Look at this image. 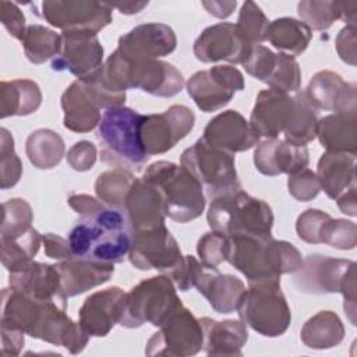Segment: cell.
Wrapping results in <instances>:
<instances>
[{
  "instance_id": "17",
  "label": "cell",
  "mask_w": 357,
  "mask_h": 357,
  "mask_svg": "<svg viewBox=\"0 0 357 357\" xmlns=\"http://www.w3.org/2000/svg\"><path fill=\"white\" fill-rule=\"evenodd\" d=\"M174 31L162 22H146L134 26L119 38L117 53L127 61L159 60L176 50Z\"/></svg>"
},
{
  "instance_id": "44",
  "label": "cell",
  "mask_w": 357,
  "mask_h": 357,
  "mask_svg": "<svg viewBox=\"0 0 357 357\" xmlns=\"http://www.w3.org/2000/svg\"><path fill=\"white\" fill-rule=\"evenodd\" d=\"M269 22L271 21L257 3L245 1L240 8L236 25L240 33L254 46L266 40Z\"/></svg>"
},
{
  "instance_id": "60",
  "label": "cell",
  "mask_w": 357,
  "mask_h": 357,
  "mask_svg": "<svg viewBox=\"0 0 357 357\" xmlns=\"http://www.w3.org/2000/svg\"><path fill=\"white\" fill-rule=\"evenodd\" d=\"M113 8H117L121 14H137L144 7L148 6V1H123V3H109Z\"/></svg>"
},
{
  "instance_id": "26",
  "label": "cell",
  "mask_w": 357,
  "mask_h": 357,
  "mask_svg": "<svg viewBox=\"0 0 357 357\" xmlns=\"http://www.w3.org/2000/svg\"><path fill=\"white\" fill-rule=\"evenodd\" d=\"M113 265L114 264L71 258L60 261L56 266L60 273L61 289L68 298L106 283L114 273Z\"/></svg>"
},
{
  "instance_id": "59",
  "label": "cell",
  "mask_w": 357,
  "mask_h": 357,
  "mask_svg": "<svg viewBox=\"0 0 357 357\" xmlns=\"http://www.w3.org/2000/svg\"><path fill=\"white\" fill-rule=\"evenodd\" d=\"M340 20L346 25L356 26L357 21V1H340Z\"/></svg>"
},
{
  "instance_id": "2",
  "label": "cell",
  "mask_w": 357,
  "mask_h": 357,
  "mask_svg": "<svg viewBox=\"0 0 357 357\" xmlns=\"http://www.w3.org/2000/svg\"><path fill=\"white\" fill-rule=\"evenodd\" d=\"M226 261L241 272L248 283L280 280L303 265L300 251L289 241L272 236H231Z\"/></svg>"
},
{
  "instance_id": "12",
  "label": "cell",
  "mask_w": 357,
  "mask_h": 357,
  "mask_svg": "<svg viewBox=\"0 0 357 357\" xmlns=\"http://www.w3.org/2000/svg\"><path fill=\"white\" fill-rule=\"evenodd\" d=\"M40 15L52 26L63 32H86L98 35L113 20L109 3L86 0L42 1Z\"/></svg>"
},
{
  "instance_id": "10",
  "label": "cell",
  "mask_w": 357,
  "mask_h": 357,
  "mask_svg": "<svg viewBox=\"0 0 357 357\" xmlns=\"http://www.w3.org/2000/svg\"><path fill=\"white\" fill-rule=\"evenodd\" d=\"M180 163L201 184L209 199L241 190L234 155L209 145L202 138L183 151Z\"/></svg>"
},
{
  "instance_id": "39",
  "label": "cell",
  "mask_w": 357,
  "mask_h": 357,
  "mask_svg": "<svg viewBox=\"0 0 357 357\" xmlns=\"http://www.w3.org/2000/svg\"><path fill=\"white\" fill-rule=\"evenodd\" d=\"M40 241H42V236L33 227H31L25 234L14 240L0 241V245H1L0 257H1L3 266L8 272H13L21 268L22 265H25L26 262L32 261L39 251Z\"/></svg>"
},
{
  "instance_id": "41",
  "label": "cell",
  "mask_w": 357,
  "mask_h": 357,
  "mask_svg": "<svg viewBox=\"0 0 357 357\" xmlns=\"http://www.w3.org/2000/svg\"><path fill=\"white\" fill-rule=\"evenodd\" d=\"M297 13L310 29L325 31L340 20V1L303 0L297 4Z\"/></svg>"
},
{
  "instance_id": "7",
  "label": "cell",
  "mask_w": 357,
  "mask_h": 357,
  "mask_svg": "<svg viewBox=\"0 0 357 357\" xmlns=\"http://www.w3.org/2000/svg\"><path fill=\"white\" fill-rule=\"evenodd\" d=\"M294 286L308 294L340 293L344 298L343 310L356 326V262L310 254L294 272Z\"/></svg>"
},
{
  "instance_id": "51",
  "label": "cell",
  "mask_w": 357,
  "mask_h": 357,
  "mask_svg": "<svg viewBox=\"0 0 357 357\" xmlns=\"http://www.w3.org/2000/svg\"><path fill=\"white\" fill-rule=\"evenodd\" d=\"M67 163L75 172H88L93 167L98 151L91 141H78L67 151Z\"/></svg>"
},
{
  "instance_id": "53",
  "label": "cell",
  "mask_w": 357,
  "mask_h": 357,
  "mask_svg": "<svg viewBox=\"0 0 357 357\" xmlns=\"http://www.w3.org/2000/svg\"><path fill=\"white\" fill-rule=\"evenodd\" d=\"M336 50L344 63L356 66V26L346 25L339 31L336 36Z\"/></svg>"
},
{
  "instance_id": "52",
  "label": "cell",
  "mask_w": 357,
  "mask_h": 357,
  "mask_svg": "<svg viewBox=\"0 0 357 357\" xmlns=\"http://www.w3.org/2000/svg\"><path fill=\"white\" fill-rule=\"evenodd\" d=\"M0 20L13 38L22 40L26 31L25 17L15 3L7 0L0 1Z\"/></svg>"
},
{
  "instance_id": "37",
  "label": "cell",
  "mask_w": 357,
  "mask_h": 357,
  "mask_svg": "<svg viewBox=\"0 0 357 357\" xmlns=\"http://www.w3.org/2000/svg\"><path fill=\"white\" fill-rule=\"evenodd\" d=\"M21 43L26 59L33 64H42L49 59L53 60L59 54L61 35L43 25L32 24L26 26Z\"/></svg>"
},
{
  "instance_id": "29",
  "label": "cell",
  "mask_w": 357,
  "mask_h": 357,
  "mask_svg": "<svg viewBox=\"0 0 357 357\" xmlns=\"http://www.w3.org/2000/svg\"><path fill=\"white\" fill-rule=\"evenodd\" d=\"M60 105L64 112L63 126L73 132H89L98 127L102 119L100 109L86 93L79 79L66 88Z\"/></svg>"
},
{
  "instance_id": "46",
  "label": "cell",
  "mask_w": 357,
  "mask_h": 357,
  "mask_svg": "<svg viewBox=\"0 0 357 357\" xmlns=\"http://www.w3.org/2000/svg\"><path fill=\"white\" fill-rule=\"evenodd\" d=\"M197 254L206 269H218L227 258L229 237L216 230L205 233L197 243Z\"/></svg>"
},
{
  "instance_id": "23",
  "label": "cell",
  "mask_w": 357,
  "mask_h": 357,
  "mask_svg": "<svg viewBox=\"0 0 357 357\" xmlns=\"http://www.w3.org/2000/svg\"><path fill=\"white\" fill-rule=\"evenodd\" d=\"M310 155L307 146L294 145L280 138L259 142L254 151V165L264 176L294 174L307 167Z\"/></svg>"
},
{
  "instance_id": "8",
  "label": "cell",
  "mask_w": 357,
  "mask_h": 357,
  "mask_svg": "<svg viewBox=\"0 0 357 357\" xmlns=\"http://www.w3.org/2000/svg\"><path fill=\"white\" fill-rule=\"evenodd\" d=\"M240 321L265 337L282 336L290 326L291 312L280 280L248 283L237 307Z\"/></svg>"
},
{
  "instance_id": "47",
  "label": "cell",
  "mask_w": 357,
  "mask_h": 357,
  "mask_svg": "<svg viewBox=\"0 0 357 357\" xmlns=\"http://www.w3.org/2000/svg\"><path fill=\"white\" fill-rule=\"evenodd\" d=\"M276 61V53L262 45H254L250 56L243 63L247 74L258 81L266 82Z\"/></svg>"
},
{
  "instance_id": "35",
  "label": "cell",
  "mask_w": 357,
  "mask_h": 357,
  "mask_svg": "<svg viewBox=\"0 0 357 357\" xmlns=\"http://www.w3.org/2000/svg\"><path fill=\"white\" fill-rule=\"evenodd\" d=\"M294 107L287 126L283 130V139L305 146L308 142L317 138L318 126V109L310 102L304 91L296 92L293 96Z\"/></svg>"
},
{
  "instance_id": "19",
  "label": "cell",
  "mask_w": 357,
  "mask_h": 357,
  "mask_svg": "<svg viewBox=\"0 0 357 357\" xmlns=\"http://www.w3.org/2000/svg\"><path fill=\"white\" fill-rule=\"evenodd\" d=\"M127 293L112 286L89 294L78 311V322L91 337H105L120 324Z\"/></svg>"
},
{
  "instance_id": "16",
  "label": "cell",
  "mask_w": 357,
  "mask_h": 357,
  "mask_svg": "<svg viewBox=\"0 0 357 357\" xmlns=\"http://www.w3.org/2000/svg\"><path fill=\"white\" fill-rule=\"evenodd\" d=\"M252 45L240 33L236 24L219 22L205 28L195 39L192 52L202 63L227 61L243 64L250 56Z\"/></svg>"
},
{
  "instance_id": "49",
  "label": "cell",
  "mask_w": 357,
  "mask_h": 357,
  "mask_svg": "<svg viewBox=\"0 0 357 357\" xmlns=\"http://www.w3.org/2000/svg\"><path fill=\"white\" fill-rule=\"evenodd\" d=\"M205 266L192 255H183L181 261L173 268L167 276L172 279L174 286L181 291H188L195 287V283L202 273Z\"/></svg>"
},
{
  "instance_id": "34",
  "label": "cell",
  "mask_w": 357,
  "mask_h": 357,
  "mask_svg": "<svg viewBox=\"0 0 357 357\" xmlns=\"http://www.w3.org/2000/svg\"><path fill=\"white\" fill-rule=\"evenodd\" d=\"M312 38V31L303 21L282 17L269 22L266 40L276 47L280 53L290 54L293 57L305 52Z\"/></svg>"
},
{
  "instance_id": "4",
  "label": "cell",
  "mask_w": 357,
  "mask_h": 357,
  "mask_svg": "<svg viewBox=\"0 0 357 357\" xmlns=\"http://www.w3.org/2000/svg\"><path fill=\"white\" fill-rule=\"evenodd\" d=\"M100 75L114 91L141 89L159 98H172L185 85L183 74L173 64L163 60L131 63L114 50L100 67Z\"/></svg>"
},
{
  "instance_id": "22",
  "label": "cell",
  "mask_w": 357,
  "mask_h": 357,
  "mask_svg": "<svg viewBox=\"0 0 357 357\" xmlns=\"http://www.w3.org/2000/svg\"><path fill=\"white\" fill-rule=\"evenodd\" d=\"M202 139L215 148L234 155L254 148L259 137L241 113L230 109L216 114L208 121L204 128Z\"/></svg>"
},
{
  "instance_id": "32",
  "label": "cell",
  "mask_w": 357,
  "mask_h": 357,
  "mask_svg": "<svg viewBox=\"0 0 357 357\" xmlns=\"http://www.w3.org/2000/svg\"><path fill=\"white\" fill-rule=\"evenodd\" d=\"M42 103L39 85L32 79H13L0 82V117L28 116Z\"/></svg>"
},
{
  "instance_id": "48",
  "label": "cell",
  "mask_w": 357,
  "mask_h": 357,
  "mask_svg": "<svg viewBox=\"0 0 357 357\" xmlns=\"http://www.w3.org/2000/svg\"><path fill=\"white\" fill-rule=\"evenodd\" d=\"M287 190L294 199L300 202H308L312 201L319 194L321 187L315 172L305 167L289 176Z\"/></svg>"
},
{
  "instance_id": "43",
  "label": "cell",
  "mask_w": 357,
  "mask_h": 357,
  "mask_svg": "<svg viewBox=\"0 0 357 357\" xmlns=\"http://www.w3.org/2000/svg\"><path fill=\"white\" fill-rule=\"evenodd\" d=\"M322 243L337 250H353L357 245L356 223L328 215L318 234V244Z\"/></svg>"
},
{
  "instance_id": "50",
  "label": "cell",
  "mask_w": 357,
  "mask_h": 357,
  "mask_svg": "<svg viewBox=\"0 0 357 357\" xmlns=\"http://www.w3.org/2000/svg\"><path fill=\"white\" fill-rule=\"evenodd\" d=\"M326 216L328 213L321 209H314V208L305 209L304 212L300 213L296 222L297 236L308 244H318L319 229Z\"/></svg>"
},
{
  "instance_id": "31",
  "label": "cell",
  "mask_w": 357,
  "mask_h": 357,
  "mask_svg": "<svg viewBox=\"0 0 357 357\" xmlns=\"http://www.w3.org/2000/svg\"><path fill=\"white\" fill-rule=\"evenodd\" d=\"M317 137L329 152H343L356 156L357 152V116L328 114L318 120Z\"/></svg>"
},
{
  "instance_id": "20",
  "label": "cell",
  "mask_w": 357,
  "mask_h": 357,
  "mask_svg": "<svg viewBox=\"0 0 357 357\" xmlns=\"http://www.w3.org/2000/svg\"><path fill=\"white\" fill-rule=\"evenodd\" d=\"M8 286L35 300L54 301L67 308V296L61 289L60 273L56 265L32 259L21 268L8 272Z\"/></svg>"
},
{
  "instance_id": "58",
  "label": "cell",
  "mask_w": 357,
  "mask_h": 357,
  "mask_svg": "<svg viewBox=\"0 0 357 357\" xmlns=\"http://www.w3.org/2000/svg\"><path fill=\"white\" fill-rule=\"evenodd\" d=\"M339 209L349 215L356 216L357 215V206H356V185H351L347 191H344L340 197L336 198Z\"/></svg>"
},
{
  "instance_id": "21",
  "label": "cell",
  "mask_w": 357,
  "mask_h": 357,
  "mask_svg": "<svg viewBox=\"0 0 357 357\" xmlns=\"http://www.w3.org/2000/svg\"><path fill=\"white\" fill-rule=\"evenodd\" d=\"M304 92L318 110L357 116L356 84L346 82L337 73L329 70L318 71L310 79Z\"/></svg>"
},
{
  "instance_id": "5",
  "label": "cell",
  "mask_w": 357,
  "mask_h": 357,
  "mask_svg": "<svg viewBox=\"0 0 357 357\" xmlns=\"http://www.w3.org/2000/svg\"><path fill=\"white\" fill-rule=\"evenodd\" d=\"M142 180L156 188L165 215L174 222H191L205 209L206 197L201 184L181 165L158 160L146 167Z\"/></svg>"
},
{
  "instance_id": "13",
  "label": "cell",
  "mask_w": 357,
  "mask_h": 357,
  "mask_svg": "<svg viewBox=\"0 0 357 357\" xmlns=\"http://www.w3.org/2000/svg\"><path fill=\"white\" fill-rule=\"evenodd\" d=\"M185 88L198 109L212 113L225 107L236 92L244 89V77L233 66H215L194 73Z\"/></svg>"
},
{
  "instance_id": "1",
  "label": "cell",
  "mask_w": 357,
  "mask_h": 357,
  "mask_svg": "<svg viewBox=\"0 0 357 357\" xmlns=\"http://www.w3.org/2000/svg\"><path fill=\"white\" fill-rule=\"evenodd\" d=\"M131 240L132 231L124 211L107 205L81 216L68 234L74 258L106 264H120L128 258Z\"/></svg>"
},
{
  "instance_id": "3",
  "label": "cell",
  "mask_w": 357,
  "mask_h": 357,
  "mask_svg": "<svg viewBox=\"0 0 357 357\" xmlns=\"http://www.w3.org/2000/svg\"><path fill=\"white\" fill-rule=\"evenodd\" d=\"M144 114L126 106L106 109L98 124L100 160L116 169L141 172L149 160L145 152L139 127Z\"/></svg>"
},
{
  "instance_id": "56",
  "label": "cell",
  "mask_w": 357,
  "mask_h": 357,
  "mask_svg": "<svg viewBox=\"0 0 357 357\" xmlns=\"http://www.w3.org/2000/svg\"><path fill=\"white\" fill-rule=\"evenodd\" d=\"M67 202L79 216L91 215L105 205L99 198L86 194H73L68 197Z\"/></svg>"
},
{
  "instance_id": "24",
  "label": "cell",
  "mask_w": 357,
  "mask_h": 357,
  "mask_svg": "<svg viewBox=\"0 0 357 357\" xmlns=\"http://www.w3.org/2000/svg\"><path fill=\"white\" fill-rule=\"evenodd\" d=\"M294 99L289 93L268 88L262 89L254 103L250 126L258 137L279 138L293 113Z\"/></svg>"
},
{
  "instance_id": "42",
  "label": "cell",
  "mask_w": 357,
  "mask_h": 357,
  "mask_svg": "<svg viewBox=\"0 0 357 357\" xmlns=\"http://www.w3.org/2000/svg\"><path fill=\"white\" fill-rule=\"evenodd\" d=\"M265 84L269 88L284 93L298 92L301 85V70L296 57L280 52L276 53L275 66Z\"/></svg>"
},
{
  "instance_id": "6",
  "label": "cell",
  "mask_w": 357,
  "mask_h": 357,
  "mask_svg": "<svg viewBox=\"0 0 357 357\" xmlns=\"http://www.w3.org/2000/svg\"><path fill=\"white\" fill-rule=\"evenodd\" d=\"M206 220L212 230L231 236H272L273 212L243 190L211 199Z\"/></svg>"
},
{
  "instance_id": "14",
  "label": "cell",
  "mask_w": 357,
  "mask_h": 357,
  "mask_svg": "<svg viewBox=\"0 0 357 357\" xmlns=\"http://www.w3.org/2000/svg\"><path fill=\"white\" fill-rule=\"evenodd\" d=\"M195 116L184 105H173L162 113L146 114L139 127V137L145 152L162 155L173 149L194 128Z\"/></svg>"
},
{
  "instance_id": "38",
  "label": "cell",
  "mask_w": 357,
  "mask_h": 357,
  "mask_svg": "<svg viewBox=\"0 0 357 357\" xmlns=\"http://www.w3.org/2000/svg\"><path fill=\"white\" fill-rule=\"evenodd\" d=\"M132 172L126 169H112L100 173L95 181L96 197L107 206L123 209L127 194L135 181Z\"/></svg>"
},
{
  "instance_id": "57",
  "label": "cell",
  "mask_w": 357,
  "mask_h": 357,
  "mask_svg": "<svg viewBox=\"0 0 357 357\" xmlns=\"http://www.w3.org/2000/svg\"><path fill=\"white\" fill-rule=\"evenodd\" d=\"M206 11L216 18H226L233 14L237 1H202Z\"/></svg>"
},
{
  "instance_id": "40",
  "label": "cell",
  "mask_w": 357,
  "mask_h": 357,
  "mask_svg": "<svg viewBox=\"0 0 357 357\" xmlns=\"http://www.w3.org/2000/svg\"><path fill=\"white\" fill-rule=\"evenodd\" d=\"M33 212L24 198H11L3 204L0 241L14 240L32 227Z\"/></svg>"
},
{
  "instance_id": "28",
  "label": "cell",
  "mask_w": 357,
  "mask_h": 357,
  "mask_svg": "<svg viewBox=\"0 0 357 357\" xmlns=\"http://www.w3.org/2000/svg\"><path fill=\"white\" fill-rule=\"evenodd\" d=\"M206 268L199 275L195 287L206 298L209 305L219 314H230L237 310L245 284L241 279L229 273H219L218 269Z\"/></svg>"
},
{
  "instance_id": "45",
  "label": "cell",
  "mask_w": 357,
  "mask_h": 357,
  "mask_svg": "<svg viewBox=\"0 0 357 357\" xmlns=\"http://www.w3.org/2000/svg\"><path fill=\"white\" fill-rule=\"evenodd\" d=\"M22 176V162L15 153L14 138L7 128H0V187H14Z\"/></svg>"
},
{
  "instance_id": "25",
  "label": "cell",
  "mask_w": 357,
  "mask_h": 357,
  "mask_svg": "<svg viewBox=\"0 0 357 357\" xmlns=\"http://www.w3.org/2000/svg\"><path fill=\"white\" fill-rule=\"evenodd\" d=\"M123 211L132 233L165 225L162 198L156 188L142 178L137 177L132 183Z\"/></svg>"
},
{
  "instance_id": "27",
  "label": "cell",
  "mask_w": 357,
  "mask_h": 357,
  "mask_svg": "<svg viewBox=\"0 0 357 357\" xmlns=\"http://www.w3.org/2000/svg\"><path fill=\"white\" fill-rule=\"evenodd\" d=\"M199 322L204 332L202 349L206 354L223 357L243 356L241 349L248 340V331L243 321H216L202 317Z\"/></svg>"
},
{
  "instance_id": "36",
  "label": "cell",
  "mask_w": 357,
  "mask_h": 357,
  "mask_svg": "<svg viewBox=\"0 0 357 357\" xmlns=\"http://www.w3.org/2000/svg\"><path fill=\"white\" fill-rule=\"evenodd\" d=\"M25 152L29 162L40 170L56 167L66 152L63 138L53 130L40 128L29 134L25 142Z\"/></svg>"
},
{
  "instance_id": "9",
  "label": "cell",
  "mask_w": 357,
  "mask_h": 357,
  "mask_svg": "<svg viewBox=\"0 0 357 357\" xmlns=\"http://www.w3.org/2000/svg\"><path fill=\"white\" fill-rule=\"evenodd\" d=\"M181 305L176 286L167 275L151 276L127 291L120 325L139 328L151 324L159 328Z\"/></svg>"
},
{
  "instance_id": "18",
  "label": "cell",
  "mask_w": 357,
  "mask_h": 357,
  "mask_svg": "<svg viewBox=\"0 0 357 357\" xmlns=\"http://www.w3.org/2000/svg\"><path fill=\"white\" fill-rule=\"evenodd\" d=\"M103 64V46L98 35L86 32H61V47L52 60L53 71H68L85 78L98 71Z\"/></svg>"
},
{
  "instance_id": "30",
  "label": "cell",
  "mask_w": 357,
  "mask_h": 357,
  "mask_svg": "<svg viewBox=\"0 0 357 357\" xmlns=\"http://www.w3.org/2000/svg\"><path fill=\"white\" fill-rule=\"evenodd\" d=\"M317 178L321 190L336 199L356 185V156L343 152H324L318 160Z\"/></svg>"
},
{
  "instance_id": "11",
  "label": "cell",
  "mask_w": 357,
  "mask_h": 357,
  "mask_svg": "<svg viewBox=\"0 0 357 357\" xmlns=\"http://www.w3.org/2000/svg\"><path fill=\"white\" fill-rule=\"evenodd\" d=\"M202 344L204 332L199 319L181 305L148 339L145 354L149 357H188L199 353Z\"/></svg>"
},
{
  "instance_id": "55",
  "label": "cell",
  "mask_w": 357,
  "mask_h": 357,
  "mask_svg": "<svg viewBox=\"0 0 357 357\" xmlns=\"http://www.w3.org/2000/svg\"><path fill=\"white\" fill-rule=\"evenodd\" d=\"M21 331L1 326V353L3 356H18L24 347L25 339Z\"/></svg>"
},
{
  "instance_id": "15",
  "label": "cell",
  "mask_w": 357,
  "mask_h": 357,
  "mask_svg": "<svg viewBox=\"0 0 357 357\" xmlns=\"http://www.w3.org/2000/svg\"><path fill=\"white\" fill-rule=\"evenodd\" d=\"M181 258L180 245L165 225L132 233L128 259L134 268L158 269L167 275Z\"/></svg>"
},
{
  "instance_id": "33",
  "label": "cell",
  "mask_w": 357,
  "mask_h": 357,
  "mask_svg": "<svg viewBox=\"0 0 357 357\" xmlns=\"http://www.w3.org/2000/svg\"><path fill=\"white\" fill-rule=\"evenodd\" d=\"M300 339L310 349H332L344 339V325L333 311H319L305 321L300 332Z\"/></svg>"
},
{
  "instance_id": "54",
  "label": "cell",
  "mask_w": 357,
  "mask_h": 357,
  "mask_svg": "<svg viewBox=\"0 0 357 357\" xmlns=\"http://www.w3.org/2000/svg\"><path fill=\"white\" fill-rule=\"evenodd\" d=\"M42 243L45 247V254L52 259L66 261L74 258L67 238H63L53 233H46L42 236Z\"/></svg>"
}]
</instances>
